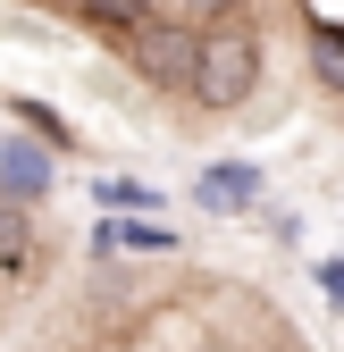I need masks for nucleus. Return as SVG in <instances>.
<instances>
[{"label": "nucleus", "mask_w": 344, "mask_h": 352, "mask_svg": "<svg viewBox=\"0 0 344 352\" xmlns=\"http://www.w3.org/2000/svg\"><path fill=\"white\" fill-rule=\"evenodd\" d=\"M76 9H84V17H93V25H101L109 42H126V34H135V25H151V17H160V9H151V0H76Z\"/></svg>", "instance_id": "7"}, {"label": "nucleus", "mask_w": 344, "mask_h": 352, "mask_svg": "<svg viewBox=\"0 0 344 352\" xmlns=\"http://www.w3.org/2000/svg\"><path fill=\"white\" fill-rule=\"evenodd\" d=\"M311 76L327 93H344V25L336 17H311Z\"/></svg>", "instance_id": "6"}, {"label": "nucleus", "mask_w": 344, "mask_h": 352, "mask_svg": "<svg viewBox=\"0 0 344 352\" xmlns=\"http://www.w3.org/2000/svg\"><path fill=\"white\" fill-rule=\"evenodd\" d=\"M0 193H9V201H42V193H51V151L0 143Z\"/></svg>", "instance_id": "3"}, {"label": "nucleus", "mask_w": 344, "mask_h": 352, "mask_svg": "<svg viewBox=\"0 0 344 352\" xmlns=\"http://www.w3.org/2000/svg\"><path fill=\"white\" fill-rule=\"evenodd\" d=\"M118 51L135 59V76L151 84V93H193V51H202V34H193V25L151 17V25H135V34H126Z\"/></svg>", "instance_id": "2"}, {"label": "nucleus", "mask_w": 344, "mask_h": 352, "mask_svg": "<svg viewBox=\"0 0 344 352\" xmlns=\"http://www.w3.org/2000/svg\"><path fill=\"white\" fill-rule=\"evenodd\" d=\"M185 9H193L202 25H219V17H244V0H185Z\"/></svg>", "instance_id": "9"}, {"label": "nucleus", "mask_w": 344, "mask_h": 352, "mask_svg": "<svg viewBox=\"0 0 344 352\" xmlns=\"http://www.w3.org/2000/svg\"><path fill=\"white\" fill-rule=\"evenodd\" d=\"M34 260H42V235H34L25 201H9V193H0V269H9V277H25Z\"/></svg>", "instance_id": "4"}, {"label": "nucleus", "mask_w": 344, "mask_h": 352, "mask_svg": "<svg viewBox=\"0 0 344 352\" xmlns=\"http://www.w3.org/2000/svg\"><path fill=\"white\" fill-rule=\"evenodd\" d=\"M17 118H25V126H42V135H51V143H76V135H67V126H59L51 109H42V101H17Z\"/></svg>", "instance_id": "8"}, {"label": "nucleus", "mask_w": 344, "mask_h": 352, "mask_svg": "<svg viewBox=\"0 0 344 352\" xmlns=\"http://www.w3.org/2000/svg\"><path fill=\"white\" fill-rule=\"evenodd\" d=\"M252 201H261V168L227 160V168H210V176H202V210H252Z\"/></svg>", "instance_id": "5"}, {"label": "nucleus", "mask_w": 344, "mask_h": 352, "mask_svg": "<svg viewBox=\"0 0 344 352\" xmlns=\"http://www.w3.org/2000/svg\"><path fill=\"white\" fill-rule=\"evenodd\" d=\"M261 76H269V42H261L252 17L202 25V51H193V101H202V118H235L252 93H261Z\"/></svg>", "instance_id": "1"}]
</instances>
